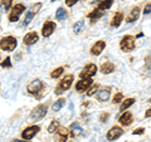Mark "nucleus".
I'll list each match as a JSON object with an SVG mask.
<instances>
[{
    "instance_id": "obj_1",
    "label": "nucleus",
    "mask_w": 151,
    "mask_h": 142,
    "mask_svg": "<svg viewBox=\"0 0 151 142\" xmlns=\"http://www.w3.org/2000/svg\"><path fill=\"white\" fill-rule=\"evenodd\" d=\"M27 91L33 96H35L37 98H42L43 93L45 92V86L40 79H34L27 86Z\"/></svg>"
},
{
    "instance_id": "obj_2",
    "label": "nucleus",
    "mask_w": 151,
    "mask_h": 142,
    "mask_svg": "<svg viewBox=\"0 0 151 142\" xmlns=\"http://www.w3.org/2000/svg\"><path fill=\"white\" fill-rule=\"evenodd\" d=\"M73 83V75L72 74H67L65 77H63L62 79L59 80L58 86L55 87V94H62L64 93L65 91H68V89L70 88V86H72Z\"/></svg>"
},
{
    "instance_id": "obj_3",
    "label": "nucleus",
    "mask_w": 151,
    "mask_h": 142,
    "mask_svg": "<svg viewBox=\"0 0 151 142\" xmlns=\"http://www.w3.org/2000/svg\"><path fill=\"white\" fill-rule=\"evenodd\" d=\"M135 47H136V39H135V37H132V35H125L120 42V48L122 52H125V53L132 52L135 49Z\"/></svg>"
},
{
    "instance_id": "obj_4",
    "label": "nucleus",
    "mask_w": 151,
    "mask_h": 142,
    "mask_svg": "<svg viewBox=\"0 0 151 142\" xmlns=\"http://www.w3.org/2000/svg\"><path fill=\"white\" fill-rule=\"evenodd\" d=\"M17 44H18L17 38H14L12 35L4 37V38L0 39V48H1L3 50H5V52H13L17 48Z\"/></svg>"
},
{
    "instance_id": "obj_5",
    "label": "nucleus",
    "mask_w": 151,
    "mask_h": 142,
    "mask_svg": "<svg viewBox=\"0 0 151 142\" xmlns=\"http://www.w3.org/2000/svg\"><path fill=\"white\" fill-rule=\"evenodd\" d=\"M47 112H48V106L47 105H38L34 110L30 112V118L32 120H40L43 118Z\"/></svg>"
},
{
    "instance_id": "obj_6",
    "label": "nucleus",
    "mask_w": 151,
    "mask_h": 142,
    "mask_svg": "<svg viewBox=\"0 0 151 142\" xmlns=\"http://www.w3.org/2000/svg\"><path fill=\"white\" fill-rule=\"evenodd\" d=\"M25 10V6L23 4H15V6H13L10 14H9V22H18L19 20V16L22 15Z\"/></svg>"
},
{
    "instance_id": "obj_7",
    "label": "nucleus",
    "mask_w": 151,
    "mask_h": 142,
    "mask_svg": "<svg viewBox=\"0 0 151 142\" xmlns=\"http://www.w3.org/2000/svg\"><path fill=\"white\" fill-rule=\"evenodd\" d=\"M97 70H98V68H97L96 64L89 63L82 69V72L79 73V77L81 78H92L93 75L97 73Z\"/></svg>"
},
{
    "instance_id": "obj_8",
    "label": "nucleus",
    "mask_w": 151,
    "mask_h": 142,
    "mask_svg": "<svg viewBox=\"0 0 151 142\" xmlns=\"http://www.w3.org/2000/svg\"><path fill=\"white\" fill-rule=\"evenodd\" d=\"M124 135V130H122V127H119V126H113L110 128V131L107 132V140L108 141H116V140H119L120 137Z\"/></svg>"
},
{
    "instance_id": "obj_9",
    "label": "nucleus",
    "mask_w": 151,
    "mask_h": 142,
    "mask_svg": "<svg viewBox=\"0 0 151 142\" xmlns=\"http://www.w3.org/2000/svg\"><path fill=\"white\" fill-rule=\"evenodd\" d=\"M40 131V127L39 126H30V127H27V128L22 132V137H23V140H32L33 137H34L38 132Z\"/></svg>"
},
{
    "instance_id": "obj_10",
    "label": "nucleus",
    "mask_w": 151,
    "mask_h": 142,
    "mask_svg": "<svg viewBox=\"0 0 151 142\" xmlns=\"http://www.w3.org/2000/svg\"><path fill=\"white\" fill-rule=\"evenodd\" d=\"M92 84H93L92 78H81V80H78V83L76 84V89H77L79 93H82V92L88 91V88L91 87Z\"/></svg>"
},
{
    "instance_id": "obj_11",
    "label": "nucleus",
    "mask_w": 151,
    "mask_h": 142,
    "mask_svg": "<svg viewBox=\"0 0 151 142\" xmlns=\"http://www.w3.org/2000/svg\"><path fill=\"white\" fill-rule=\"evenodd\" d=\"M55 136H54V141L55 142H65L68 138V130L65 127H58L57 131L54 132Z\"/></svg>"
},
{
    "instance_id": "obj_12",
    "label": "nucleus",
    "mask_w": 151,
    "mask_h": 142,
    "mask_svg": "<svg viewBox=\"0 0 151 142\" xmlns=\"http://www.w3.org/2000/svg\"><path fill=\"white\" fill-rule=\"evenodd\" d=\"M54 30H55V23L48 20L43 24V28H42V35L43 37H50L52 34H53Z\"/></svg>"
},
{
    "instance_id": "obj_13",
    "label": "nucleus",
    "mask_w": 151,
    "mask_h": 142,
    "mask_svg": "<svg viewBox=\"0 0 151 142\" xmlns=\"http://www.w3.org/2000/svg\"><path fill=\"white\" fill-rule=\"evenodd\" d=\"M119 122H120L122 126L127 127V126H130L132 122H134V116H132L131 112L124 111V113H122V115L120 116V118H119Z\"/></svg>"
},
{
    "instance_id": "obj_14",
    "label": "nucleus",
    "mask_w": 151,
    "mask_h": 142,
    "mask_svg": "<svg viewBox=\"0 0 151 142\" xmlns=\"http://www.w3.org/2000/svg\"><path fill=\"white\" fill-rule=\"evenodd\" d=\"M105 48H106V42L105 40H97L96 43L92 45V48L89 52H91L92 55H100Z\"/></svg>"
},
{
    "instance_id": "obj_15",
    "label": "nucleus",
    "mask_w": 151,
    "mask_h": 142,
    "mask_svg": "<svg viewBox=\"0 0 151 142\" xmlns=\"http://www.w3.org/2000/svg\"><path fill=\"white\" fill-rule=\"evenodd\" d=\"M38 39H39V35H38V33L30 32V33H28V34L24 35V38H23V43H24L25 45H33V44L37 43Z\"/></svg>"
},
{
    "instance_id": "obj_16",
    "label": "nucleus",
    "mask_w": 151,
    "mask_h": 142,
    "mask_svg": "<svg viewBox=\"0 0 151 142\" xmlns=\"http://www.w3.org/2000/svg\"><path fill=\"white\" fill-rule=\"evenodd\" d=\"M110 96H111V88H110V87L103 88V89H101V91L97 92V99H98L100 102L107 101V99L110 98Z\"/></svg>"
},
{
    "instance_id": "obj_17",
    "label": "nucleus",
    "mask_w": 151,
    "mask_h": 142,
    "mask_svg": "<svg viewBox=\"0 0 151 142\" xmlns=\"http://www.w3.org/2000/svg\"><path fill=\"white\" fill-rule=\"evenodd\" d=\"M140 8L139 6H134L132 8V10L130 11V14L127 15V18H126V22L127 23H134L135 20H137L139 19V16H140Z\"/></svg>"
},
{
    "instance_id": "obj_18",
    "label": "nucleus",
    "mask_w": 151,
    "mask_h": 142,
    "mask_svg": "<svg viewBox=\"0 0 151 142\" xmlns=\"http://www.w3.org/2000/svg\"><path fill=\"white\" fill-rule=\"evenodd\" d=\"M69 131H70V136L73 137V138H76V137H78V136H81L82 135V127L79 126L78 122H73L72 125H70L69 127Z\"/></svg>"
},
{
    "instance_id": "obj_19",
    "label": "nucleus",
    "mask_w": 151,
    "mask_h": 142,
    "mask_svg": "<svg viewBox=\"0 0 151 142\" xmlns=\"http://www.w3.org/2000/svg\"><path fill=\"white\" fill-rule=\"evenodd\" d=\"M122 20H124V14L122 13H116L111 20V27L112 28H119L121 25Z\"/></svg>"
},
{
    "instance_id": "obj_20",
    "label": "nucleus",
    "mask_w": 151,
    "mask_h": 142,
    "mask_svg": "<svg viewBox=\"0 0 151 142\" xmlns=\"http://www.w3.org/2000/svg\"><path fill=\"white\" fill-rule=\"evenodd\" d=\"M115 70V64L111 63V62H106L101 65V72L103 74H110Z\"/></svg>"
},
{
    "instance_id": "obj_21",
    "label": "nucleus",
    "mask_w": 151,
    "mask_h": 142,
    "mask_svg": "<svg viewBox=\"0 0 151 142\" xmlns=\"http://www.w3.org/2000/svg\"><path fill=\"white\" fill-rule=\"evenodd\" d=\"M103 14H105V11H101L100 9H97V8H96L93 11H91V13L88 14L87 18H88V19H91L92 23H94V20H97V19H100L101 16H103Z\"/></svg>"
},
{
    "instance_id": "obj_22",
    "label": "nucleus",
    "mask_w": 151,
    "mask_h": 142,
    "mask_svg": "<svg viewBox=\"0 0 151 142\" xmlns=\"http://www.w3.org/2000/svg\"><path fill=\"white\" fill-rule=\"evenodd\" d=\"M113 4V0H101L100 4L97 5V9H100L101 11H106L107 9H110Z\"/></svg>"
},
{
    "instance_id": "obj_23",
    "label": "nucleus",
    "mask_w": 151,
    "mask_h": 142,
    "mask_svg": "<svg viewBox=\"0 0 151 142\" xmlns=\"http://www.w3.org/2000/svg\"><path fill=\"white\" fill-rule=\"evenodd\" d=\"M135 103V98H126V99H124L122 101V103H121V106H120V111H126L127 108H130L132 105Z\"/></svg>"
},
{
    "instance_id": "obj_24",
    "label": "nucleus",
    "mask_w": 151,
    "mask_h": 142,
    "mask_svg": "<svg viewBox=\"0 0 151 142\" xmlns=\"http://www.w3.org/2000/svg\"><path fill=\"white\" fill-rule=\"evenodd\" d=\"M65 105V99L64 98H59V99H57V101L53 103V106H52V110H53L54 112H58L62 110V107Z\"/></svg>"
},
{
    "instance_id": "obj_25",
    "label": "nucleus",
    "mask_w": 151,
    "mask_h": 142,
    "mask_svg": "<svg viewBox=\"0 0 151 142\" xmlns=\"http://www.w3.org/2000/svg\"><path fill=\"white\" fill-rule=\"evenodd\" d=\"M67 10H65L64 8H58L57 9V13H55V19L57 20H64L65 18H67Z\"/></svg>"
},
{
    "instance_id": "obj_26",
    "label": "nucleus",
    "mask_w": 151,
    "mask_h": 142,
    "mask_svg": "<svg viewBox=\"0 0 151 142\" xmlns=\"http://www.w3.org/2000/svg\"><path fill=\"white\" fill-rule=\"evenodd\" d=\"M84 28V20H78L76 24L73 25V32L76 33V34H79Z\"/></svg>"
},
{
    "instance_id": "obj_27",
    "label": "nucleus",
    "mask_w": 151,
    "mask_h": 142,
    "mask_svg": "<svg viewBox=\"0 0 151 142\" xmlns=\"http://www.w3.org/2000/svg\"><path fill=\"white\" fill-rule=\"evenodd\" d=\"M58 127H59V121L58 120H53L50 122L49 127H48V132H49V133H54Z\"/></svg>"
},
{
    "instance_id": "obj_28",
    "label": "nucleus",
    "mask_w": 151,
    "mask_h": 142,
    "mask_svg": "<svg viewBox=\"0 0 151 142\" xmlns=\"http://www.w3.org/2000/svg\"><path fill=\"white\" fill-rule=\"evenodd\" d=\"M63 70H64V68L63 67H58V68H55L53 72L50 73V77L52 78H58V77H60V75L63 74Z\"/></svg>"
},
{
    "instance_id": "obj_29",
    "label": "nucleus",
    "mask_w": 151,
    "mask_h": 142,
    "mask_svg": "<svg viewBox=\"0 0 151 142\" xmlns=\"http://www.w3.org/2000/svg\"><path fill=\"white\" fill-rule=\"evenodd\" d=\"M98 88H100V84H92V87L91 88H88V92H87V94L89 97L91 96H93V94H96V92L98 91Z\"/></svg>"
},
{
    "instance_id": "obj_30",
    "label": "nucleus",
    "mask_w": 151,
    "mask_h": 142,
    "mask_svg": "<svg viewBox=\"0 0 151 142\" xmlns=\"http://www.w3.org/2000/svg\"><path fill=\"white\" fill-rule=\"evenodd\" d=\"M12 4H13V0H1V8L4 9V10H8V9H10L12 6Z\"/></svg>"
},
{
    "instance_id": "obj_31",
    "label": "nucleus",
    "mask_w": 151,
    "mask_h": 142,
    "mask_svg": "<svg viewBox=\"0 0 151 142\" xmlns=\"http://www.w3.org/2000/svg\"><path fill=\"white\" fill-rule=\"evenodd\" d=\"M33 18H34V14H33L30 10L29 11H28L27 14H25V19H24V25H28V24H29V23L32 22V19Z\"/></svg>"
},
{
    "instance_id": "obj_32",
    "label": "nucleus",
    "mask_w": 151,
    "mask_h": 142,
    "mask_svg": "<svg viewBox=\"0 0 151 142\" xmlns=\"http://www.w3.org/2000/svg\"><path fill=\"white\" fill-rule=\"evenodd\" d=\"M122 101H124V94H122L121 92H119L117 94H115V97H113V101H112V102L116 105V103H120V102H122Z\"/></svg>"
},
{
    "instance_id": "obj_33",
    "label": "nucleus",
    "mask_w": 151,
    "mask_h": 142,
    "mask_svg": "<svg viewBox=\"0 0 151 142\" xmlns=\"http://www.w3.org/2000/svg\"><path fill=\"white\" fill-rule=\"evenodd\" d=\"M1 67H3V68H10V67H12L10 57H6V58L3 60V62H1Z\"/></svg>"
},
{
    "instance_id": "obj_34",
    "label": "nucleus",
    "mask_w": 151,
    "mask_h": 142,
    "mask_svg": "<svg viewBox=\"0 0 151 142\" xmlns=\"http://www.w3.org/2000/svg\"><path fill=\"white\" fill-rule=\"evenodd\" d=\"M40 8H42V3H37L35 5H33V6H32L30 11H32V13H33V14H34V15H35V14H37L38 11L40 10Z\"/></svg>"
},
{
    "instance_id": "obj_35",
    "label": "nucleus",
    "mask_w": 151,
    "mask_h": 142,
    "mask_svg": "<svg viewBox=\"0 0 151 142\" xmlns=\"http://www.w3.org/2000/svg\"><path fill=\"white\" fill-rule=\"evenodd\" d=\"M110 118V113H107V112H103L102 115L100 116V121L102 122V123H105V122H107V120Z\"/></svg>"
},
{
    "instance_id": "obj_36",
    "label": "nucleus",
    "mask_w": 151,
    "mask_h": 142,
    "mask_svg": "<svg viewBox=\"0 0 151 142\" xmlns=\"http://www.w3.org/2000/svg\"><path fill=\"white\" fill-rule=\"evenodd\" d=\"M144 132H145V128H142V127H140V128L134 130V132H132V135H144Z\"/></svg>"
},
{
    "instance_id": "obj_37",
    "label": "nucleus",
    "mask_w": 151,
    "mask_h": 142,
    "mask_svg": "<svg viewBox=\"0 0 151 142\" xmlns=\"http://www.w3.org/2000/svg\"><path fill=\"white\" fill-rule=\"evenodd\" d=\"M150 13H151V3L146 4L145 8H144V14H145V15H146V14H150Z\"/></svg>"
},
{
    "instance_id": "obj_38",
    "label": "nucleus",
    "mask_w": 151,
    "mask_h": 142,
    "mask_svg": "<svg viewBox=\"0 0 151 142\" xmlns=\"http://www.w3.org/2000/svg\"><path fill=\"white\" fill-rule=\"evenodd\" d=\"M77 1L78 0H65V4H67V6H73Z\"/></svg>"
},
{
    "instance_id": "obj_39",
    "label": "nucleus",
    "mask_w": 151,
    "mask_h": 142,
    "mask_svg": "<svg viewBox=\"0 0 151 142\" xmlns=\"http://www.w3.org/2000/svg\"><path fill=\"white\" fill-rule=\"evenodd\" d=\"M145 117H146V118H151V108H150V110L146 111V113H145Z\"/></svg>"
},
{
    "instance_id": "obj_40",
    "label": "nucleus",
    "mask_w": 151,
    "mask_h": 142,
    "mask_svg": "<svg viewBox=\"0 0 151 142\" xmlns=\"http://www.w3.org/2000/svg\"><path fill=\"white\" fill-rule=\"evenodd\" d=\"M14 142H27V141H25V140H15Z\"/></svg>"
},
{
    "instance_id": "obj_41",
    "label": "nucleus",
    "mask_w": 151,
    "mask_h": 142,
    "mask_svg": "<svg viewBox=\"0 0 151 142\" xmlns=\"http://www.w3.org/2000/svg\"><path fill=\"white\" fill-rule=\"evenodd\" d=\"M52 1H55V0H52Z\"/></svg>"
}]
</instances>
